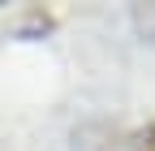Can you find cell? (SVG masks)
<instances>
[{"instance_id": "obj_1", "label": "cell", "mask_w": 155, "mask_h": 151, "mask_svg": "<svg viewBox=\"0 0 155 151\" xmlns=\"http://www.w3.org/2000/svg\"><path fill=\"white\" fill-rule=\"evenodd\" d=\"M129 151H155V125L138 129V134H134V143H129Z\"/></svg>"}]
</instances>
